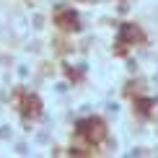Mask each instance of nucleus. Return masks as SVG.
<instances>
[{
	"label": "nucleus",
	"mask_w": 158,
	"mask_h": 158,
	"mask_svg": "<svg viewBox=\"0 0 158 158\" xmlns=\"http://www.w3.org/2000/svg\"><path fill=\"white\" fill-rule=\"evenodd\" d=\"M36 111H39V101H36V98L34 96H26V109H23V114H36Z\"/></svg>",
	"instance_id": "20e7f679"
},
{
	"label": "nucleus",
	"mask_w": 158,
	"mask_h": 158,
	"mask_svg": "<svg viewBox=\"0 0 158 158\" xmlns=\"http://www.w3.org/2000/svg\"><path fill=\"white\" fill-rule=\"evenodd\" d=\"M57 23H60L62 29H78V16H75L73 10L60 13V16H57Z\"/></svg>",
	"instance_id": "f03ea898"
},
{
	"label": "nucleus",
	"mask_w": 158,
	"mask_h": 158,
	"mask_svg": "<svg viewBox=\"0 0 158 158\" xmlns=\"http://www.w3.org/2000/svg\"><path fill=\"white\" fill-rule=\"evenodd\" d=\"M135 39H143V34L135 29V26H122V42H135Z\"/></svg>",
	"instance_id": "7ed1b4c3"
},
{
	"label": "nucleus",
	"mask_w": 158,
	"mask_h": 158,
	"mask_svg": "<svg viewBox=\"0 0 158 158\" xmlns=\"http://www.w3.org/2000/svg\"><path fill=\"white\" fill-rule=\"evenodd\" d=\"M78 132H81L83 137H88L91 143H98V140H104V122L101 119H83V122H78Z\"/></svg>",
	"instance_id": "f257e3e1"
}]
</instances>
